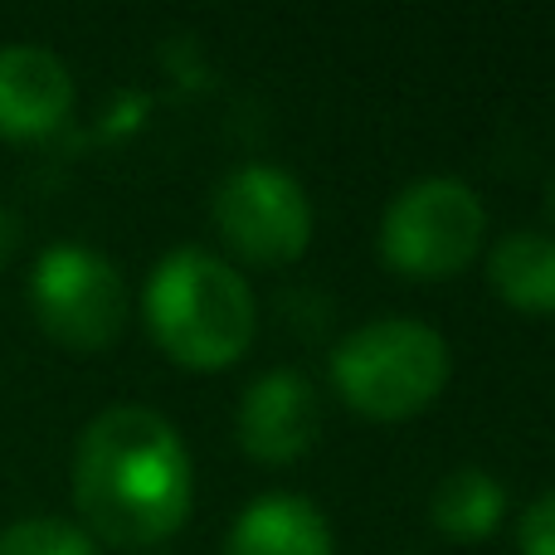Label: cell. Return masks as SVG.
Listing matches in <instances>:
<instances>
[{
    "mask_svg": "<svg viewBox=\"0 0 555 555\" xmlns=\"http://www.w3.org/2000/svg\"><path fill=\"white\" fill-rule=\"evenodd\" d=\"M195 473L185 439L146 404H113L93 414L74 449V502L88 537L107 546H156L191 517Z\"/></svg>",
    "mask_w": 555,
    "mask_h": 555,
    "instance_id": "obj_1",
    "label": "cell"
},
{
    "mask_svg": "<svg viewBox=\"0 0 555 555\" xmlns=\"http://www.w3.org/2000/svg\"><path fill=\"white\" fill-rule=\"evenodd\" d=\"M146 332L185 371H224L254 346L259 302L240 269L205 249H176L146 278Z\"/></svg>",
    "mask_w": 555,
    "mask_h": 555,
    "instance_id": "obj_2",
    "label": "cell"
},
{
    "mask_svg": "<svg viewBox=\"0 0 555 555\" xmlns=\"http://www.w3.org/2000/svg\"><path fill=\"white\" fill-rule=\"evenodd\" d=\"M453 371L449 341L414 317H380L356 326L332 351V385L356 414L400 424L429 410Z\"/></svg>",
    "mask_w": 555,
    "mask_h": 555,
    "instance_id": "obj_3",
    "label": "cell"
},
{
    "mask_svg": "<svg viewBox=\"0 0 555 555\" xmlns=\"http://www.w3.org/2000/svg\"><path fill=\"white\" fill-rule=\"evenodd\" d=\"M488 210L459 176H424L404 185L380 220V254L400 278L439 283L463 273L482 249Z\"/></svg>",
    "mask_w": 555,
    "mask_h": 555,
    "instance_id": "obj_4",
    "label": "cell"
},
{
    "mask_svg": "<svg viewBox=\"0 0 555 555\" xmlns=\"http://www.w3.org/2000/svg\"><path fill=\"white\" fill-rule=\"evenodd\" d=\"M29 307L44 336L78 356L107 351L127 326V283L113 259L83 244H49L29 273Z\"/></svg>",
    "mask_w": 555,
    "mask_h": 555,
    "instance_id": "obj_5",
    "label": "cell"
},
{
    "mask_svg": "<svg viewBox=\"0 0 555 555\" xmlns=\"http://www.w3.org/2000/svg\"><path fill=\"white\" fill-rule=\"evenodd\" d=\"M224 249L259 269H283L312 244V201L287 171L263 162L234 166L210 201Z\"/></svg>",
    "mask_w": 555,
    "mask_h": 555,
    "instance_id": "obj_6",
    "label": "cell"
},
{
    "mask_svg": "<svg viewBox=\"0 0 555 555\" xmlns=\"http://www.w3.org/2000/svg\"><path fill=\"white\" fill-rule=\"evenodd\" d=\"M322 434V395L302 371H269L240 395L234 439L263 468H283L312 453Z\"/></svg>",
    "mask_w": 555,
    "mask_h": 555,
    "instance_id": "obj_7",
    "label": "cell"
},
{
    "mask_svg": "<svg viewBox=\"0 0 555 555\" xmlns=\"http://www.w3.org/2000/svg\"><path fill=\"white\" fill-rule=\"evenodd\" d=\"M68 107H74V78L54 49H0V137L39 142V137L64 127Z\"/></svg>",
    "mask_w": 555,
    "mask_h": 555,
    "instance_id": "obj_8",
    "label": "cell"
},
{
    "mask_svg": "<svg viewBox=\"0 0 555 555\" xmlns=\"http://www.w3.org/2000/svg\"><path fill=\"white\" fill-rule=\"evenodd\" d=\"M332 551H336L332 521L302 492L254 498L234 517L230 537H224V555H332Z\"/></svg>",
    "mask_w": 555,
    "mask_h": 555,
    "instance_id": "obj_9",
    "label": "cell"
},
{
    "mask_svg": "<svg viewBox=\"0 0 555 555\" xmlns=\"http://www.w3.org/2000/svg\"><path fill=\"white\" fill-rule=\"evenodd\" d=\"M488 283L507 307L527 317H555V234L512 230L492 244Z\"/></svg>",
    "mask_w": 555,
    "mask_h": 555,
    "instance_id": "obj_10",
    "label": "cell"
},
{
    "mask_svg": "<svg viewBox=\"0 0 555 555\" xmlns=\"http://www.w3.org/2000/svg\"><path fill=\"white\" fill-rule=\"evenodd\" d=\"M507 517V488L482 468H453L449 478H439L429 498V521L439 537L453 541H482L502 527Z\"/></svg>",
    "mask_w": 555,
    "mask_h": 555,
    "instance_id": "obj_11",
    "label": "cell"
},
{
    "mask_svg": "<svg viewBox=\"0 0 555 555\" xmlns=\"http://www.w3.org/2000/svg\"><path fill=\"white\" fill-rule=\"evenodd\" d=\"M0 555H98L93 537L59 517H25L0 531Z\"/></svg>",
    "mask_w": 555,
    "mask_h": 555,
    "instance_id": "obj_12",
    "label": "cell"
},
{
    "mask_svg": "<svg viewBox=\"0 0 555 555\" xmlns=\"http://www.w3.org/2000/svg\"><path fill=\"white\" fill-rule=\"evenodd\" d=\"M517 555H555V492H541L517 527Z\"/></svg>",
    "mask_w": 555,
    "mask_h": 555,
    "instance_id": "obj_13",
    "label": "cell"
},
{
    "mask_svg": "<svg viewBox=\"0 0 555 555\" xmlns=\"http://www.w3.org/2000/svg\"><path fill=\"white\" fill-rule=\"evenodd\" d=\"M15 244H20V220L10 215V205H0V263L15 254Z\"/></svg>",
    "mask_w": 555,
    "mask_h": 555,
    "instance_id": "obj_14",
    "label": "cell"
},
{
    "mask_svg": "<svg viewBox=\"0 0 555 555\" xmlns=\"http://www.w3.org/2000/svg\"><path fill=\"white\" fill-rule=\"evenodd\" d=\"M551 210H555V181H551Z\"/></svg>",
    "mask_w": 555,
    "mask_h": 555,
    "instance_id": "obj_15",
    "label": "cell"
}]
</instances>
